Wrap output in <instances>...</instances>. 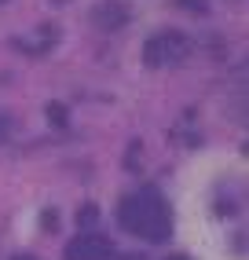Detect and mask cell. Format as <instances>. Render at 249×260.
Segmentation results:
<instances>
[{
    "instance_id": "obj_2",
    "label": "cell",
    "mask_w": 249,
    "mask_h": 260,
    "mask_svg": "<svg viewBox=\"0 0 249 260\" xmlns=\"http://www.w3.org/2000/svg\"><path fill=\"white\" fill-rule=\"evenodd\" d=\"M191 55V37L180 29H158L154 37L143 44V59L147 66H176Z\"/></svg>"
},
{
    "instance_id": "obj_6",
    "label": "cell",
    "mask_w": 249,
    "mask_h": 260,
    "mask_svg": "<svg viewBox=\"0 0 249 260\" xmlns=\"http://www.w3.org/2000/svg\"><path fill=\"white\" fill-rule=\"evenodd\" d=\"M96 220H99V209H96V205H84V209L77 213V223H81V228H92Z\"/></svg>"
},
{
    "instance_id": "obj_11",
    "label": "cell",
    "mask_w": 249,
    "mask_h": 260,
    "mask_svg": "<svg viewBox=\"0 0 249 260\" xmlns=\"http://www.w3.org/2000/svg\"><path fill=\"white\" fill-rule=\"evenodd\" d=\"M165 260H191V256H183V253H172V256H165Z\"/></svg>"
},
{
    "instance_id": "obj_8",
    "label": "cell",
    "mask_w": 249,
    "mask_h": 260,
    "mask_svg": "<svg viewBox=\"0 0 249 260\" xmlns=\"http://www.w3.org/2000/svg\"><path fill=\"white\" fill-rule=\"evenodd\" d=\"M180 4H183V8H194V11H209L205 0H180Z\"/></svg>"
},
{
    "instance_id": "obj_4",
    "label": "cell",
    "mask_w": 249,
    "mask_h": 260,
    "mask_svg": "<svg viewBox=\"0 0 249 260\" xmlns=\"http://www.w3.org/2000/svg\"><path fill=\"white\" fill-rule=\"evenodd\" d=\"M92 22L99 29H121L124 22H129V8H124L121 0H99V4L92 8Z\"/></svg>"
},
{
    "instance_id": "obj_12",
    "label": "cell",
    "mask_w": 249,
    "mask_h": 260,
    "mask_svg": "<svg viewBox=\"0 0 249 260\" xmlns=\"http://www.w3.org/2000/svg\"><path fill=\"white\" fill-rule=\"evenodd\" d=\"M11 260H33V256L29 253H19V256H11Z\"/></svg>"
},
{
    "instance_id": "obj_7",
    "label": "cell",
    "mask_w": 249,
    "mask_h": 260,
    "mask_svg": "<svg viewBox=\"0 0 249 260\" xmlns=\"http://www.w3.org/2000/svg\"><path fill=\"white\" fill-rule=\"evenodd\" d=\"M41 220H44V231H55V228H59V223H55V220H59V216H55V209H48Z\"/></svg>"
},
{
    "instance_id": "obj_1",
    "label": "cell",
    "mask_w": 249,
    "mask_h": 260,
    "mask_svg": "<svg viewBox=\"0 0 249 260\" xmlns=\"http://www.w3.org/2000/svg\"><path fill=\"white\" fill-rule=\"evenodd\" d=\"M117 223L124 231H132L147 242H165L172 235V213L165 198L158 194L154 187H143L136 194H124L117 205Z\"/></svg>"
},
{
    "instance_id": "obj_3",
    "label": "cell",
    "mask_w": 249,
    "mask_h": 260,
    "mask_svg": "<svg viewBox=\"0 0 249 260\" xmlns=\"http://www.w3.org/2000/svg\"><path fill=\"white\" fill-rule=\"evenodd\" d=\"M110 256H114V246L106 235L84 231V235L66 242V260H110Z\"/></svg>"
},
{
    "instance_id": "obj_13",
    "label": "cell",
    "mask_w": 249,
    "mask_h": 260,
    "mask_svg": "<svg viewBox=\"0 0 249 260\" xmlns=\"http://www.w3.org/2000/svg\"><path fill=\"white\" fill-rule=\"evenodd\" d=\"M0 4H4V0H0Z\"/></svg>"
},
{
    "instance_id": "obj_10",
    "label": "cell",
    "mask_w": 249,
    "mask_h": 260,
    "mask_svg": "<svg viewBox=\"0 0 249 260\" xmlns=\"http://www.w3.org/2000/svg\"><path fill=\"white\" fill-rule=\"evenodd\" d=\"M8 140V121H0V143Z\"/></svg>"
},
{
    "instance_id": "obj_9",
    "label": "cell",
    "mask_w": 249,
    "mask_h": 260,
    "mask_svg": "<svg viewBox=\"0 0 249 260\" xmlns=\"http://www.w3.org/2000/svg\"><path fill=\"white\" fill-rule=\"evenodd\" d=\"M110 260H147V256L143 253H114Z\"/></svg>"
},
{
    "instance_id": "obj_5",
    "label": "cell",
    "mask_w": 249,
    "mask_h": 260,
    "mask_svg": "<svg viewBox=\"0 0 249 260\" xmlns=\"http://www.w3.org/2000/svg\"><path fill=\"white\" fill-rule=\"evenodd\" d=\"M48 121L59 125V128H66V107L63 103H48Z\"/></svg>"
}]
</instances>
